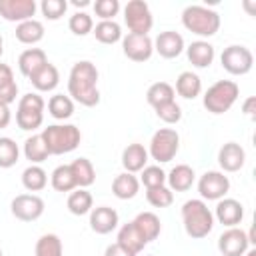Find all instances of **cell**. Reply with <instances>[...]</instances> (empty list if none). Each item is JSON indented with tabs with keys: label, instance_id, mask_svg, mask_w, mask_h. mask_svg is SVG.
<instances>
[{
	"label": "cell",
	"instance_id": "obj_15",
	"mask_svg": "<svg viewBox=\"0 0 256 256\" xmlns=\"http://www.w3.org/2000/svg\"><path fill=\"white\" fill-rule=\"evenodd\" d=\"M154 50L166 58V60H172V58H178L182 52H184V38L174 32V30H166V32H160L154 40Z\"/></svg>",
	"mask_w": 256,
	"mask_h": 256
},
{
	"label": "cell",
	"instance_id": "obj_3",
	"mask_svg": "<svg viewBox=\"0 0 256 256\" xmlns=\"http://www.w3.org/2000/svg\"><path fill=\"white\" fill-rule=\"evenodd\" d=\"M42 138L50 156H62V154L74 152L80 146L82 134L74 124H54L44 128Z\"/></svg>",
	"mask_w": 256,
	"mask_h": 256
},
{
	"label": "cell",
	"instance_id": "obj_28",
	"mask_svg": "<svg viewBox=\"0 0 256 256\" xmlns=\"http://www.w3.org/2000/svg\"><path fill=\"white\" fill-rule=\"evenodd\" d=\"M176 92L178 96L186 98V100H194L200 96L202 92V80L198 74L194 72H182L176 80Z\"/></svg>",
	"mask_w": 256,
	"mask_h": 256
},
{
	"label": "cell",
	"instance_id": "obj_48",
	"mask_svg": "<svg viewBox=\"0 0 256 256\" xmlns=\"http://www.w3.org/2000/svg\"><path fill=\"white\" fill-rule=\"evenodd\" d=\"M10 120H12L10 108H8V106H4V104H0V130H4V128L10 124Z\"/></svg>",
	"mask_w": 256,
	"mask_h": 256
},
{
	"label": "cell",
	"instance_id": "obj_41",
	"mask_svg": "<svg viewBox=\"0 0 256 256\" xmlns=\"http://www.w3.org/2000/svg\"><path fill=\"white\" fill-rule=\"evenodd\" d=\"M40 10H42V14H44L48 20L56 22V20H60V18L66 14L68 2H66V0H42Z\"/></svg>",
	"mask_w": 256,
	"mask_h": 256
},
{
	"label": "cell",
	"instance_id": "obj_34",
	"mask_svg": "<svg viewBox=\"0 0 256 256\" xmlns=\"http://www.w3.org/2000/svg\"><path fill=\"white\" fill-rule=\"evenodd\" d=\"M24 156H26V160H30L32 164H42V162L50 156V152H48V148H46V144H44L42 134H34V136H30V138L24 142Z\"/></svg>",
	"mask_w": 256,
	"mask_h": 256
},
{
	"label": "cell",
	"instance_id": "obj_8",
	"mask_svg": "<svg viewBox=\"0 0 256 256\" xmlns=\"http://www.w3.org/2000/svg\"><path fill=\"white\" fill-rule=\"evenodd\" d=\"M124 22L130 30V34H142L148 36V32L154 26V18L150 12V6L144 0H130L124 8Z\"/></svg>",
	"mask_w": 256,
	"mask_h": 256
},
{
	"label": "cell",
	"instance_id": "obj_23",
	"mask_svg": "<svg viewBox=\"0 0 256 256\" xmlns=\"http://www.w3.org/2000/svg\"><path fill=\"white\" fill-rule=\"evenodd\" d=\"M44 64H48V58H46V52L42 48H28L18 58V68L26 78L36 74Z\"/></svg>",
	"mask_w": 256,
	"mask_h": 256
},
{
	"label": "cell",
	"instance_id": "obj_42",
	"mask_svg": "<svg viewBox=\"0 0 256 256\" xmlns=\"http://www.w3.org/2000/svg\"><path fill=\"white\" fill-rule=\"evenodd\" d=\"M140 182L146 188H156V186H166V172L160 166H146L142 170Z\"/></svg>",
	"mask_w": 256,
	"mask_h": 256
},
{
	"label": "cell",
	"instance_id": "obj_1",
	"mask_svg": "<svg viewBox=\"0 0 256 256\" xmlns=\"http://www.w3.org/2000/svg\"><path fill=\"white\" fill-rule=\"evenodd\" d=\"M68 94L74 102L94 108L100 102L98 92V68L90 60H80L72 66L68 78Z\"/></svg>",
	"mask_w": 256,
	"mask_h": 256
},
{
	"label": "cell",
	"instance_id": "obj_26",
	"mask_svg": "<svg viewBox=\"0 0 256 256\" xmlns=\"http://www.w3.org/2000/svg\"><path fill=\"white\" fill-rule=\"evenodd\" d=\"M118 244L138 256V254L144 250L146 240L140 236V232L136 230V226H134L132 222H128V224H124V226L120 228V232H118Z\"/></svg>",
	"mask_w": 256,
	"mask_h": 256
},
{
	"label": "cell",
	"instance_id": "obj_12",
	"mask_svg": "<svg viewBox=\"0 0 256 256\" xmlns=\"http://www.w3.org/2000/svg\"><path fill=\"white\" fill-rule=\"evenodd\" d=\"M122 52L132 62H146L154 54V40L142 34H126L122 38Z\"/></svg>",
	"mask_w": 256,
	"mask_h": 256
},
{
	"label": "cell",
	"instance_id": "obj_27",
	"mask_svg": "<svg viewBox=\"0 0 256 256\" xmlns=\"http://www.w3.org/2000/svg\"><path fill=\"white\" fill-rule=\"evenodd\" d=\"M44 38V24L38 22V20H26L22 24L16 26V40L22 42V44H28V46H34L38 44L40 40Z\"/></svg>",
	"mask_w": 256,
	"mask_h": 256
},
{
	"label": "cell",
	"instance_id": "obj_35",
	"mask_svg": "<svg viewBox=\"0 0 256 256\" xmlns=\"http://www.w3.org/2000/svg\"><path fill=\"white\" fill-rule=\"evenodd\" d=\"M48 112L56 120H68L74 114V100L64 94H54L48 100Z\"/></svg>",
	"mask_w": 256,
	"mask_h": 256
},
{
	"label": "cell",
	"instance_id": "obj_19",
	"mask_svg": "<svg viewBox=\"0 0 256 256\" xmlns=\"http://www.w3.org/2000/svg\"><path fill=\"white\" fill-rule=\"evenodd\" d=\"M146 162H148V150L142 146V144H128L122 152V166L126 172L130 174H136V172H142L146 168Z\"/></svg>",
	"mask_w": 256,
	"mask_h": 256
},
{
	"label": "cell",
	"instance_id": "obj_22",
	"mask_svg": "<svg viewBox=\"0 0 256 256\" xmlns=\"http://www.w3.org/2000/svg\"><path fill=\"white\" fill-rule=\"evenodd\" d=\"M186 54H188V60L192 66L196 68H208L212 62H214V46L210 42H204V40H198V42H192L188 48H186Z\"/></svg>",
	"mask_w": 256,
	"mask_h": 256
},
{
	"label": "cell",
	"instance_id": "obj_20",
	"mask_svg": "<svg viewBox=\"0 0 256 256\" xmlns=\"http://www.w3.org/2000/svg\"><path fill=\"white\" fill-rule=\"evenodd\" d=\"M194 178L196 174L188 164H178L170 170V174H166V182L172 192H188L194 184Z\"/></svg>",
	"mask_w": 256,
	"mask_h": 256
},
{
	"label": "cell",
	"instance_id": "obj_17",
	"mask_svg": "<svg viewBox=\"0 0 256 256\" xmlns=\"http://www.w3.org/2000/svg\"><path fill=\"white\" fill-rule=\"evenodd\" d=\"M214 216L226 228H236L244 218V206L234 198H222V200H218Z\"/></svg>",
	"mask_w": 256,
	"mask_h": 256
},
{
	"label": "cell",
	"instance_id": "obj_33",
	"mask_svg": "<svg viewBox=\"0 0 256 256\" xmlns=\"http://www.w3.org/2000/svg\"><path fill=\"white\" fill-rule=\"evenodd\" d=\"M174 88L168 84V82H156L148 88L146 92V100L152 108H158V106H164L168 102H174Z\"/></svg>",
	"mask_w": 256,
	"mask_h": 256
},
{
	"label": "cell",
	"instance_id": "obj_11",
	"mask_svg": "<svg viewBox=\"0 0 256 256\" xmlns=\"http://www.w3.org/2000/svg\"><path fill=\"white\" fill-rule=\"evenodd\" d=\"M44 200L36 194H20L12 200L10 210L20 222H34L44 214Z\"/></svg>",
	"mask_w": 256,
	"mask_h": 256
},
{
	"label": "cell",
	"instance_id": "obj_4",
	"mask_svg": "<svg viewBox=\"0 0 256 256\" xmlns=\"http://www.w3.org/2000/svg\"><path fill=\"white\" fill-rule=\"evenodd\" d=\"M182 24L192 34L210 38L220 30V14L206 6H188L182 12Z\"/></svg>",
	"mask_w": 256,
	"mask_h": 256
},
{
	"label": "cell",
	"instance_id": "obj_7",
	"mask_svg": "<svg viewBox=\"0 0 256 256\" xmlns=\"http://www.w3.org/2000/svg\"><path fill=\"white\" fill-rule=\"evenodd\" d=\"M180 150V136L176 130L172 128H160L152 140H150V150L148 156H152V160L166 164L170 160H174V156Z\"/></svg>",
	"mask_w": 256,
	"mask_h": 256
},
{
	"label": "cell",
	"instance_id": "obj_2",
	"mask_svg": "<svg viewBox=\"0 0 256 256\" xmlns=\"http://www.w3.org/2000/svg\"><path fill=\"white\" fill-rule=\"evenodd\" d=\"M182 222L190 238L202 240L214 228V214L210 212L204 200H188L182 206Z\"/></svg>",
	"mask_w": 256,
	"mask_h": 256
},
{
	"label": "cell",
	"instance_id": "obj_46",
	"mask_svg": "<svg viewBox=\"0 0 256 256\" xmlns=\"http://www.w3.org/2000/svg\"><path fill=\"white\" fill-rule=\"evenodd\" d=\"M14 72L8 64H0V88H6L10 84H14Z\"/></svg>",
	"mask_w": 256,
	"mask_h": 256
},
{
	"label": "cell",
	"instance_id": "obj_51",
	"mask_svg": "<svg viewBox=\"0 0 256 256\" xmlns=\"http://www.w3.org/2000/svg\"><path fill=\"white\" fill-rule=\"evenodd\" d=\"M2 54H4V38L0 36V56H2Z\"/></svg>",
	"mask_w": 256,
	"mask_h": 256
},
{
	"label": "cell",
	"instance_id": "obj_32",
	"mask_svg": "<svg viewBox=\"0 0 256 256\" xmlns=\"http://www.w3.org/2000/svg\"><path fill=\"white\" fill-rule=\"evenodd\" d=\"M92 32H94V36L100 44H116V42L122 40V26L116 20L98 22Z\"/></svg>",
	"mask_w": 256,
	"mask_h": 256
},
{
	"label": "cell",
	"instance_id": "obj_36",
	"mask_svg": "<svg viewBox=\"0 0 256 256\" xmlns=\"http://www.w3.org/2000/svg\"><path fill=\"white\" fill-rule=\"evenodd\" d=\"M50 184L56 192H72L76 188V180L72 176V170H70V164H62L58 166L52 176H50Z\"/></svg>",
	"mask_w": 256,
	"mask_h": 256
},
{
	"label": "cell",
	"instance_id": "obj_24",
	"mask_svg": "<svg viewBox=\"0 0 256 256\" xmlns=\"http://www.w3.org/2000/svg\"><path fill=\"white\" fill-rule=\"evenodd\" d=\"M132 224L136 226V230L140 232V236L146 240V244L152 242V240H156V238L160 236V230H162L160 218H158L154 212H140V214L132 220Z\"/></svg>",
	"mask_w": 256,
	"mask_h": 256
},
{
	"label": "cell",
	"instance_id": "obj_39",
	"mask_svg": "<svg viewBox=\"0 0 256 256\" xmlns=\"http://www.w3.org/2000/svg\"><path fill=\"white\" fill-rule=\"evenodd\" d=\"M20 158V148L12 138H0V168L16 166Z\"/></svg>",
	"mask_w": 256,
	"mask_h": 256
},
{
	"label": "cell",
	"instance_id": "obj_54",
	"mask_svg": "<svg viewBox=\"0 0 256 256\" xmlns=\"http://www.w3.org/2000/svg\"><path fill=\"white\" fill-rule=\"evenodd\" d=\"M150 256H154V254H150Z\"/></svg>",
	"mask_w": 256,
	"mask_h": 256
},
{
	"label": "cell",
	"instance_id": "obj_5",
	"mask_svg": "<svg viewBox=\"0 0 256 256\" xmlns=\"http://www.w3.org/2000/svg\"><path fill=\"white\" fill-rule=\"evenodd\" d=\"M240 96V88L232 80H218L212 84L204 94V108L210 114H224L228 112Z\"/></svg>",
	"mask_w": 256,
	"mask_h": 256
},
{
	"label": "cell",
	"instance_id": "obj_13",
	"mask_svg": "<svg viewBox=\"0 0 256 256\" xmlns=\"http://www.w3.org/2000/svg\"><path fill=\"white\" fill-rule=\"evenodd\" d=\"M250 248L248 234L240 228H228L218 238V250L222 256H244Z\"/></svg>",
	"mask_w": 256,
	"mask_h": 256
},
{
	"label": "cell",
	"instance_id": "obj_29",
	"mask_svg": "<svg viewBox=\"0 0 256 256\" xmlns=\"http://www.w3.org/2000/svg\"><path fill=\"white\" fill-rule=\"evenodd\" d=\"M70 170H72V176L76 180V188H88L96 180V170H94V166H92V162L88 158L74 160L70 164Z\"/></svg>",
	"mask_w": 256,
	"mask_h": 256
},
{
	"label": "cell",
	"instance_id": "obj_53",
	"mask_svg": "<svg viewBox=\"0 0 256 256\" xmlns=\"http://www.w3.org/2000/svg\"><path fill=\"white\" fill-rule=\"evenodd\" d=\"M0 256H4V254H2V248H0Z\"/></svg>",
	"mask_w": 256,
	"mask_h": 256
},
{
	"label": "cell",
	"instance_id": "obj_50",
	"mask_svg": "<svg viewBox=\"0 0 256 256\" xmlns=\"http://www.w3.org/2000/svg\"><path fill=\"white\" fill-rule=\"evenodd\" d=\"M72 4H74L76 8H84V6L90 4V0H72Z\"/></svg>",
	"mask_w": 256,
	"mask_h": 256
},
{
	"label": "cell",
	"instance_id": "obj_14",
	"mask_svg": "<svg viewBox=\"0 0 256 256\" xmlns=\"http://www.w3.org/2000/svg\"><path fill=\"white\" fill-rule=\"evenodd\" d=\"M36 2L34 0H0V16L6 22H26L32 20L36 14Z\"/></svg>",
	"mask_w": 256,
	"mask_h": 256
},
{
	"label": "cell",
	"instance_id": "obj_21",
	"mask_svg": "<svg viewBox=\"0 0 256 256\" xmlns=\"http://www.w3.org/2000/svg\"><path fill=\"white\" fill-rule=\"evenodd\" d=\"M32 82V86L38 90V92H52L58 84H60V72L54 64H44L36 74H32L28 78Z\"/></svg>",
	"mask_w": 256,
	"mask_h": 256
},
{
	"label": "cell",
	"instance_id": "obj_38",
	"mask_svg": "<svg viewBox=\"0 0 256 256\" xmlns=\"http://www.w3.org/2000/svg\"><path fill=\"white\" fill-rule=\"evenodd\" d=\"M146 200L154 208H168L174 202V192L168 186H156V188H146Z\"/></svg>",
	"mask_w": 256,
	"mask_h": 256
},
{
	"label": "cell",
	"instance_id": "obj_18",
	"mask_svg": "<svg viewBox=\"0 0 256 256\" xmlns=\"http://www.w3.org/2000/svg\"><path fill=\"white\" fill-rule=\"evenodd\" d=\"M118 212L110 206H98L90 212V228L96 234H110L118 226Z\"/></svg>",
	"mask_w": 256,
	"mask_h": 256
},
{
	"label": "cell",
	"instance_id": "obj_37",
	"mask_svg": "<svg viewBox=\"0 0 256 256\" xmlns=\"http://www.w3.org/2000/svg\"><path fill=\"white\" fill-rule=\"evenodd\" d=\"M36 256H64L62 240L56 234H44L36 242Z\"/></svg>",
	"mask_w": 256,
	"mask_h": 256
},
{
	"label": "cell",
	"instance_id": "obj_49",
	"mask_svg": "<svg viewBox=\"0 0 256 256\" xmlns=\"http://www.w3.org/2000/svg\"><path fill=\"white\" fill-rule=\"evenodd\" d=\"M254 106H256V98L254 96H250L246 102H244V106H242V112L246 114V116H250V118H254Z\"/></svg>",
	"mask_w": 256,
	"mask_h": 256
},
{
	"label": "cell",
	"instance_id": "obj_6",
	"mask_svg": "<svg viewBox=\"0 0 256 256\" xmlns=\"http://www.w3.org/2000/svg\"><path fill=\"white\" fill-rule=\"evenodd\" d=\"M44 108L46 102L40 94L36 92H28L20 98L18 102V110H16V122L22 130L26 132H34L42 126L44 122Z\"/></svg>",
	"mask_w": 256,
	"mask_h": 256
},
{
	"label": "cell",
	"instance_id": "obj_10",
	"mask_svg": "<svg viewBox=\"0 0 256 256\" xmlns=\"http://www.w3.org/2000/svg\"><path fill=\"white\" fill-rule=\"evenodd\" d=\"M198 192L202 200H222L230 192V180L224 172L210 170L198 180Z\"/></svg>",
	"mask_w": 256,
	"mask_h": 256
},
{
	"label": "cell",
	"instance_id": "obj_16",
	"mask_svg": "<svg viewBox=\"0 0 256 256\" xmlns=\"http://www.w3.org/2000/svg\"><path fill=\"white\" fill-rule=\"evenodd\" d=\"M218 164L224 172H238L246 164V152L238 142H226L218 152Z\"/></svg>",
	"mask_w": 256,
	"mask_h": 256
},
{
	"label": "cell",
	"instance_id": "obj_44",
	"mask_svg": "<svg viewBox=\"0 0 256 256\" xmlns=\"http://www.w3.org/2000/svg\"><path fill=\"white\" fill-rule=\"evenodd\" d=\"M154 110H156V116L162 122H166V124H178L182 120V108L176 104V100L174 102H168L164 106H158Z\"/></svg>",
	"mask_w": 256,
	"mask_h": 256
},
{
	"label": "cell",
	"instance_id": "obj_40",
	"mask_svg": "<svg viewBox=\"0 0 256 256\" xmlns=\"http://www.w3.org/2000/svg\"><path fill=\"white\" fill-rule=\"evenodd\" d=\"M68 28L76 36H88L94 30V20L86 12H74L70 16V20H68Z\"/></svg>",
	"mask_w": 256,
	"mask_h": 256
},
{
	"label": "cell",
	"instance_id": "obj_30",
	"mask_svg": "<svg viewBox=\"0 0 256 256\" xmlns=\"http://www.w3.org/2000/svg\"><path fill=\"white\" fill-rule=\"evenodd\" d=\"M68 210L74 214V216H84V214H90L92 208H94V198L92 194L86 190V188H78L76 192H72L68 196V202H66Z\"/></svg>",
	"mask_w": 256,
	"mask_h": 256
},
{
	"label": "cell",
	"instance_id": "obj_9",
	"mask_svg": "<svg viewBox=\"0 0 256 256\" xmlns=\"http://www.w3.org/2000/svg\"><path fill=\"white\" fill-rule=\"evenodd\" d=\"M220 62H222V68L228 74H232V76H244V74H248L252 70L254 56H252V52L246 46L232 44V46L224 48V52L220 56Z\"/></svg>",
	"mask_w": 256,
	"mask_h": 256
},
{
	"label": "cell",
	"instance_id": "obj_43",
	"mask_svg": "<svg viewBox=\"0 0 256 256\" xmlns=\"http://www.w3.org/2000/svg\"><path fill=\"white\" fill-rule=\"evenodd\" d=\"M94 12L100 18V22L114 20V16H118V12H120V2L118 0H96Z\"/></svg>",
	"mask_w": 256,
	"mask_h": 256
},
{
	"label": "cell",
	"instance_id": "obj_31",
	"mask_svg": "<svg viewBox=\"0 0 256 256\" xmlns=\"http://www.w3.org/2000/svg\"><path fill=\"white\" fill-rule=\"evenodd\" d=\"M46 184H48V174L38 164H30L22 172V186L28 192H40V190L46 188Z\"/></svg>",
	"mask_w": 256,
	"mask_h": 256
},
{
	"label": "cell",
	"instance_id": "obj_47",
	"mask_svg": "<svg viewBox=\"0 0 256 256\" xmlns=\"http://www.w3.org/2000/svg\"><path fill=\"white\" fill-rule=\"evenodd\" d=\"M104 256H136V254H132L130 250H126V248H122L118 242L116 244H110L108 248H106V252H104Z\"/></svg>",
	"mask_w": 256,
	"mask_h": 256
},
{
	"label": "cell",
	"instance_id": "obj_52",
	"mask_svg": "<svg viewBox=\"0 0 256 256\" xmlns=\"http://www.w3.org/2000/svg\"><path fill=\"white\" fill-rule=\"evenodd\" d=\"M244 256H256V250H254V248H252V250H246Z\"/></svg>",
	"mask_w": 256,
	"mask_h": 256
},
{
	"label": "cell",
	"instance_id": "obj_45",
	"mask_svg": "<svg viewBox=\"0 0 256 256\" xmlns=\"http://www.w3.org/2000/svg\"><path fill=\"white\" fill-rule=\"evenodd\" d=\"M16 96H18V84L16 82L10 84V86H6V88H0V104L10 106L16 100Z\"/></svg>",
	"mask_w": 256,
	"mask_h": 256
},
{
	"label": "cell",
	"instance_id": "obj_25",
	"mask_svg": "<svg viewBox=\"0 0 256 256\" xmlns=\"http://www.w3.org/2000/svg\"><path fill=\"white\" fill-rule=\"evenodd\" d=\"M138 190H140V180L130 172L118 174L112 182V194L118 200H132L138 194Z\"/></svg>",
	"mask_w": 256,
	"mask_h": 256
}]
</instances>
